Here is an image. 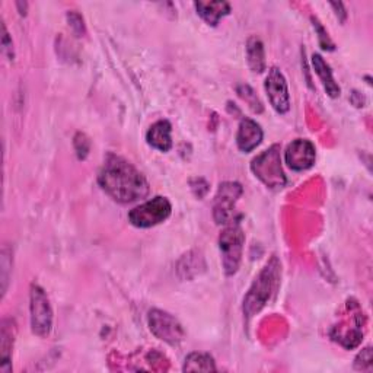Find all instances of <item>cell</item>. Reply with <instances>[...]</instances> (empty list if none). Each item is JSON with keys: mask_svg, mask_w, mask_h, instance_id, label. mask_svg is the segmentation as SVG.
Returning <instances> with one entry per match:
<instances>
[{"mask_svg": "<svg viewBox=\"0 0 373 373\" xmlns=\"http://www.w3.org/2000/svg\"><path fill=\"white\" fill-rule=\"evenodd\" d=\"M101 189L121 204L135 203L149 194V182L129 161L108 154L98 175Z\"/></svg>", "mask_w": 373, "mask_h": 373, "instance_id": "obj_1", "label": "cell"}, {"mask_svg": "<svg viewBox=\"0 0 373 373\" xmlns=\"http://www.w3.org/2000/svg\"><path fill=\"white\" fill-rule=\"evenodd\" d=\"M280 277V266L275 257L271 258L270 263L263 268L260 275L256 278L250 293L246 295L243 300V312L250 318L266 305L270 299L271 292L275 289Z\"/></svg>", "mask_w": 373, "mask_h": 373, "instance_id": "obj_2", "label": "cell"}, {"mask_svg": "<svg viewBox=\"0 0 373 373\" xmlns=\"http://www.w3.org/2000/svg\"><path fill=\"white\" fill-rule=\"evenodd\" d=\"M245 233L241 228V222L233 219L226 225L219 238L222 266L226 275H233L241 264L242 251H243Z\"/></svg>", "mask_w": 373, "mask_h": 373, "instance_id": "obj_3", "label": "cell"}, {"mask_svg": "<svg viewBox=\"0 0 373 373\" xmlns=\"http://www.w3.org/2000/svg\"><path fill=\"white\" fill-rule=\"evenodd\" d=\"M251 169L256 177L261 179L267 186H270V189H282L286 184L278 145H274L258 154L251 164Z\"/></svg>", "mask_w": 373, "mask_h": 373, "instance_id": "obj_4", "label": "cell"}, {"mask_svg": "<svg viewBox=\"0 0 373 373\" xmlns=\"http://www.w3.org/2000/svg\"><path fill=\"white\" fill-rule=\"evenodd\" d=\"M172 206L165 197H154L129 213V222L140 229H147L165 222L171 216Z\"/></svg>", "mask_w": 373, "mask_h": 373, "instance_id": "obj_5", "label": "cell"}, {"mask_svg": "<svg viewBox=\"0 0 373 373\" xmlns=\"http://www.w3.org/2000/svg\"><path fill=\"white\" fill-rule=\"evenodd\" d=\"M31 330L38 337L50 334L53 327V310L46 292L38 286H31Z\"/></svg>", "mask_w": 373, "mask_h": 373, "instance_id": "obj_6", "label": "cell"}, {"mask_svg": "<svg viewBox=\"0 0 373 373\" xmlns=\"http://www.w3.org/2000/svg\"><path fill=\"white\" fill-rule=\"evenodd\" d=\"M242 185L238 182H224L214 197L213 216L217 225H228L233 221V211L238 199L242 196Z\"/></svg>", "mask_w": 373, "mask_h": 373, "instance_id": "obj_7", "label": "cell"}, {"mask_svg": "<svg viewBox=\"0 0 373 373\" xmlns=\"http://www.w3.org/2000/svg\"><path fill=\"white\" fill-rule=\"evenodd\" d=\"M149 328L154 337L171 346L179 345L185 337L181 324L172 315L164 312L161 309H152L149 312Z\"/></svg>", "mask_w": 373, "mask_h": 373, "instance_id": "obj_8", "label": "cell"}, {"mask_svg": "<svg viewBox=\"0 0 373 373\" xmlns=\"http://www.w3.org/2000/svg\"><path fill=\"white\" fill-rule=\"evenodd\" d=\"M271 107L278 114H286L290 110V95L285 75L277 68H271L264 83Z\"/></svg>", "mask_w": 373, "mask_h": 373, "instance_id": "obj_9", "label": "cell"}, {"mask_svg": "<svg viewBox=\"0 0 373 373\" xmlns=\"http://www.w3.org/2000/svg\"><path fill=\"white\" fill-rule=\"evenodd\" d=\"M317 150L312 142L306 139H296L293 140L286 152H285V161L288 167L293 171H306L315 164Z\"/></svg>", "mask_w": 373, "mask_h": 373, "instance_id": "obj_10", "label": "cell"}, {"mask_svg": "<svg viewBox=\"0 0 373 373\" xmlns=\"http://www.w3.org/2000/svg\"><path fill=\"white\" fill-rule=\"evenodd\" d=\"M263 140V130L260 124L251 118H243L239 124L236 135V145L242 152H253Z\"/></svg>", "mask_w": 373, "mask_h": 373, "instance_id": "obj_11", "label": "cell"}, {"mask_svg": "<svg viewBox=\"0 0 373 373\" xmlns=\"http://www.w3.org/2000/svg\"><path fill=\"white\" fill-rule=\"evenodd\" d=\"M171 132H172V126L169 121L167 120L157 121L154 124H152L150 129L146 133L147 145L161 152H168L172 147Z\"/></svg>", "mask_w": 373, "mask_h": 373, "instance_id": "obj_12", "label": "cell"}, {"mask_svg": "<svg viewBox=\"0 0 373 373\" xmlns=\"http://www.w3.org/2000/svg\"><path fill=\"white\" fill-rule=\"evenodd\" d=\"M197 14L209 23L216 26L219 21L231 14V5L228 2H196Z\"/></svg>", "mask_w": 373, "mask_h": 373, "instance_id": "obj_13", "label": "cell"}, {"mask_svg": "<svg viewBox=\"0 0 373 373\" xmlns=\"http://www.w3.org/2000/svg\"><path fill=\"white\" fill-rule=\"evenodd\" d=\"M312 65H314V69L317 72V75L320 76L324 88H325V92L328 93V95L331 98H337L340 97V86L337 85V82L334 80L332 78V72L330 69V66L325 63V60L322 58V56L320 54H314L312 56Z\"/></svg>", "mask_w": 373, "mask_h": 373, "instance_id": "obj_14", "label": "cell"}, {"mask_svg": "<svg viewBox=\"0 0 373 373\" xmlns=\"http://www.w3.org/2000/svg\"><path fill=\"white\" fill-rule=\"evenodd\" d=\"M12 345H14V328L12 321L5 320L2 322V332H0V370L11 372V354H12Z\"/></svg>", "mask_w": 373, "mask_h": 373, "instance_id": "obj_15", "label": "cell"}, {"mask_svg": "<svg viewBox=\"0 0 373 373\" xmlns=\"http://www.w3.org/2000/svg\"><path fill=\"white\" fill-rule=\"evenodd\" d=\"M246 60L248 66L251 68L253 72L261 73L266 69V54L264 46L260 38L251 37L246 43Z\"/></svg>", "mask_w": 373, "mask_h": 373, "instance_id": "obj_16", "label": "cell"}, {"mask_svg": "<svg viewBox=\"0 0 373 373\" xmlns=\"http://www.w3.org/2000/svg\"><path fill=\"white\" fill-rule=\"evenodd\" d=\"M185 372H213L216 370L213 357L204 353H191L184 363Z\"/></svg>", "mask_w": 373, "mask_h": 373, "instance_id": "obj_17", "label": "cell"}, {"mask_svg": "<svg viewBox=\"0 0 373 373\" xmlns=\"http://www.w3.org/2000/svg\"><path fill=\"white\" fill-rule=\"evenodd\" d=\"M238 93L239 95L251 105L253 110L256 111H261V103L258 101V97H257V93L250 88V86H239L238 88Z\"/></svg>", "mask_w": 373, "mask_h": 373, "instance_id": "obj_18", "label": "cell"}, {"mask_svg": "<svg viewBox=\"0 0 373 373\" xmlns=\"http://www.w3.org/2000/svg\"><path fill=\"white\" fill-rule=\"evenodd\" d=\"M312 22H314L315 31L320 34L318 38H320L321 47H322L324 50H334V44L331 43V40H330V37H328V33L324 29V26H322L317 19H314V18H312Z\"/></svg>", "mask_w": 373, "mask_h": 373, "instance_id": "obj_19", "label": "cell"}, {"mask_svg": "<svg viewBox=\"0 0 373 373\" xmlns=\"http://www.w3.org/2000/svg\"><path fill=\"white\" fill-rule=\"evenodd\" d=\"M68 19H69V25L73 29V33L78 37H82V34H85V25H83V18L79 14L70 12L68 14Z\"/></svg>", "mask_w": 373, "mask_h": 373, "instance_id": "obj_20", "label": "cell"}, {"mask_svg": "<svg viewBox=\"0 0 373 373\" xmlns=\"http://www.w3.org/2000/svg\"><path fill=\"white\" fill-rule=\"evenodd\" d=\"M9 254H8V250L6 248H4L2 251V293L5 295L6 293V286H8V270L9 267H12V261L9 260Z\"/></svg>", "mask_w": 373, "mask_h": 373, "instance_id": "obj_21", "label": "cell"}, {"mask_svg": "<svg viewBox=\"0 0 373 373\" xmlns=\"http://www.w3.org/2000/svg\"><path fill=\"white\" fill-rule=\"evenodd\" d=\"M372 349H364L362 350V353L357 356L356 359V363H354V367L359 369V370H366L372 366Z\"/></svg>", "mask_w": 373, "mask_h": 373, "instance_id": "obj_22", "label": "cell"}, {"mask_svg": "<svg viewBox=\"0 0 373 373\" xmlns=\"http://www.w3.org/2000/svg\"><path fill=\"white\" fill-rule=\"evenodd\" d=\"M75 147H76L79 159H85L86 154L89 153V140H88L83 135L79 133V135L75 137Z\"/></svg>", "mask_w": 373, "mask_h": 373, "instance_id": "obj_23", "label": "cell"}, {"mask_svg": "<svg viewBox=\"0 0 373 373\" xmlns=\"http://www.w3.org/2000/svg\"><path fill=\"white\" fill-rule=\"evenodd\" d=\"M4 29V37H2V46H4V53L8 54L9 60H14V50H12V43H9V34L6 31V26L2 25Z\"/></svg>", "mask_w": 373, "mask_h": 373, "instance_id": "obj_24", "label": "cell"}]
</instances>
